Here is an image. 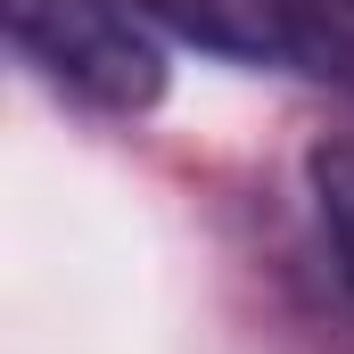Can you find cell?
<instances>
[{
  "mask_svg": "<svg viewBox=\"0 0 354 354\" xmlns=\"http://www.w3.org/2000/svg\"><path fill=\"white\" fill-rule=\"evenodd\" d=\"M17 58L99 115H149L165 99V50L124 0H0Z\"/></svg>",
  "mask_w": 354,
  "mask_h": 354,
  "instance_id": "1",
  "label": "cell"
},
{
  "mask_svg": "<svg viewBox=\"0 0 354 354\" xmlns=\"http://www.w3.org/2000/svg\"><path fill=\"white\" fill-rule=\"evenodd\" d=\"M124 8H140L149 25H165L181 41L214 50V58H239V66H313V75H338L322 25L297 0H124Z\"/></svg>",
  "mask_w": 354,
  "mask_h": 354,
  "instance_id": "2",
  "label": "cell"
},
{
  "mask_svg": "<svg viewBox=\"0 0 354 354\" xmlns=\"http://www.w3.org/2000/svg\"><path fill=\"white\" fill-rule=\"evenodd\" d=\"M305 181H313L322 256H330V280H338V305H346V330H354V140H322L305 157Z\"/></svg>",
  "mask_w": 354,
  "mask_h": 354,
  "instance_id": "3",
  "label": "cell"
},
{
  "mask_svg": "<svg viewBox=\"0 0 354 354\" xmlns=\"http://www.w3.org/2000/svg\"><path fill=\"white\" fill-rule=\"evenodd\" d=\"M313 25H322V41H330V58H338V75L354 83V0H297Z\"/></svg>",
  "mask_w": 354,
  "mask_h": 354,
  "instance_id": "4",
  "label": "cell"
}]
</instances>
